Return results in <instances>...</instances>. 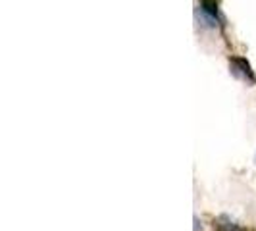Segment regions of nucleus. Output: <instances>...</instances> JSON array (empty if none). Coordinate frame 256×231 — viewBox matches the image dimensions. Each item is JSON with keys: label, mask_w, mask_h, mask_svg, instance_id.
<instances>
[{"label": "nucleus", "mask_w": 256, "mask_h": 231, "mask_svg": "<svg viewBox=\"0 0 256 231\" xmlns=\"http://www.w3.org/2000/svg\"><path fill=\"white\" fill-rule=\"evenodd\" d=\"M231 66H233V72L237 74L239 77H243V79H246L248 83H256V76L254 72H252V68H250V64L244 60V58H239V56H233L230 60Z\"/></svg>", "instance_id": "obj_1"}, {"label": "nucleus", "mask_w": 256, "mask_h": 231, "mask_svg": "<svg viewBox=\"0 0 256 231\" xmlns=\"http://www.w3.org/2000/svg\"><path fill=\"white\" fill-rule=\"evenodd\" d=\"M214 228H218L220 231H243V228L230 216H220L218 220H214Z\"/></svg>", "instance_id": "obj_2"}, {"label": "nucleus", "mask_w": 256, "mask_h": 231, "mask_svg": "<svg viewBox=\"0 0 256 231\" xmlns=\"http://www.w3.org/2000/svg\"><path fill=\"white\" fill-rule=\"evenodd\" d=\"M200 8L206 16L218 18V0H200Z\"/></svg>", "instance_id": "obj_3"}, {"label": "nucleus", "mask_w": 256, "mask_h": 231, "mask_svg": "<svg viewBox=\"0 0 256 231\" xmlns=\"http://www.w3.org/2000/svg\"><path fill=\"white\" fill-rule=\"evenodd\" d=\"M198 228H202V224H198V218H194V231H198Z\"/></svg>", "instance_id": "obj_4"}, {"label": "nucleus", "mask_w": 256, "mask_h": 231, "mask_svg": "<svg viewBox=\"0 0 256 231\" xmlns=\"http://www.w3.org/2000/svg\"><path fill=\"white\" fill-rule=\"evenodd\" d=\"M254 162H256V156H254Z\"/></svg>", "instance_id": "obj_5"}]
</instances>
